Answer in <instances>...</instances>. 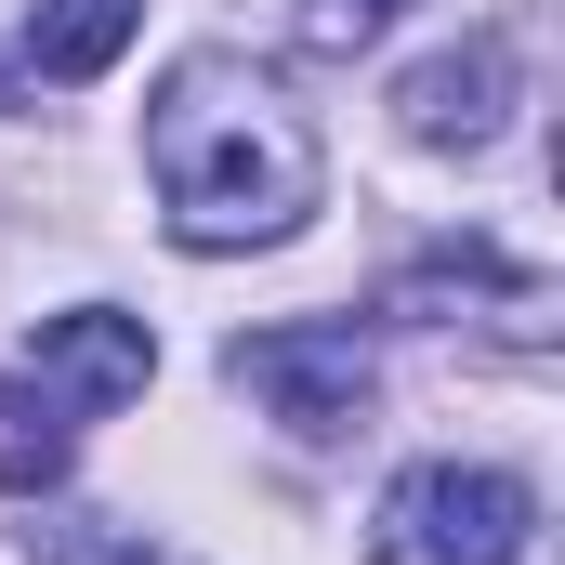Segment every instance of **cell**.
Returning <instances> with one entry per match:
<instances>
[{
	"instance_id": "1",
	"label": "cell",
	"mask_w": 565,
	"mask_h": 565,
	"mask_svg": "<svg viewBox=\"0 0 565 565\" xmlns=\"http://www.w3.org/2000/svg\"><path fill=\"white\" fill-rule=\"evenodd\" d=\"M145 184L184 250H289L329 198V145L250 53H171L145 93Z\"/></svg>"
},
{
	"instance_id": "2",
	"label": "cell",
	"mask_w": 565,
	"mask_h": 565,
	"mask_svg": "<svg viewBox=\"0 0 565 565\" xmlns=\"http://www.w3.org/2000/svg\"><path fill=\"white\" fill-rule=\"evenodd\" d=\"M540 487L500 460H408L369 513V565H526Z\"/></svg>"
},
{
	"instance_id": "3",
	"label": "cell",
	"mask_w": 565,
	"mask_h": 565,
	"mask_svg": "<svg viewBox=\"0 0 565 565\" xmlns=\"http://www.w3.org/2000/svg\"><path fill=\"white\" fill-rule=\"evenodd\" d=\"M224 382L264 395V422H289L302 447H329V434L369 422L382 355H369V329H342V316H289V329H237V342H224Z\"/></svg>"
},
{
	"instance_id": "4",
	"label": "cell",
	"mask_w": 565,
	"mask_h": 565,
	"mask_svg": "<svg viewBox=\"0 0 565 565\" xmlns=\"http://www.w3.org/2000/svg\"><path fill=\"white\" fill-rule=\"evenodd\" d=\"M513 40L500 26H473V40H447V53H422L408 79H395V132L434 145V158H487V145L513 132Z\"/></svg>"
},
{
	"instance_id": "5",
	"label": "cell",
	"mask_w": 565,
	"mask_h": 565,
	"mask_svg": "<svg viewBox=\"0 0 565 565\" xmlns=\"http://www.w3.org/2000/svg\"><path fill=\"white\" fill-rule=\"evenodd\" d=\"M145 382H158V329L119 316V302H66V316H40V342H26V395H53L66 422L132 408Z\"/></svg>"
},
{
	"instance_id": "6",
	"label": "cell",
	"mask_w": 565,
	"mask_h": 565,
	"mask_svg": "<svg viewBox=\"0 0 565 565\" xmlns=\"http://www.w3.org/2000/svg\"><path fill=\"white\" fill-rule=\"evenodd\" d=\"M145 0H40L26 13V79H106L132 53Z\"/></svg>"
},
{
	"instance_id": "7",
	"label": "cell",
	"mask_w": 565,
	"mask_h": 565,
	"mask_svg": "<svg viewBox=\"0 0 565 565\" xmlns=\"http://www.w3.org/2000/svg\"><path fill=\"white\" fill-rule=\"evenodd\" d=\"M66 447H79V422H66L53 395L0 382V487H13V500H53V487H66Z\"/></svg>"
},
{
	"instance_id": "8",
	"label": "cell",
	"mask_w": 565,
	"mask_h": 565,
	"mask_svg": "<svg viewBox=\"0 0 565 565\" xmlns=\"http://www.w3.org/2000/svg\"><path fill=\"white\" fill-rule=\"evenodd\" d=\"M26 565H184V553H171V540H145V526H119V513H66V500H40Z\"/></svg>"
},
{
	"instance_id": "9",
	"label": "cell",
	"mask_w": 565,
	"mask_h": 565,
	"mask_svg": "<svg viewBox=\"0 0 565 565\" xmlns=\"http://www.w3.org/2000/svg\"><path fill=\"white\" fill-rule=\"evenodd\" d=\"M395 13H408V0H289V40H302V53H369Z\"/></svg>"
}]
</instances>
